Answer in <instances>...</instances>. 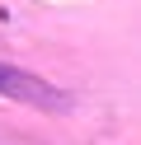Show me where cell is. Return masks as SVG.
<instances>
[{
    "mask_svg": "<svg viewBox=\"0 0 141 145\" xmlns=\"http://www.w3.org/2000/svg\"><path fill=\"white\" fill-rule=\"evenodd\" d=\"M0 94L14 98V103L42 108V112H66V108H71V98H66L56 84L28 75V70H19V66H5V61H0Z\"/></svg>",
    "mask_w": 141,
    "mask_h": 145,
    "instance_id": "obj_1",
    "label": "cell"
}]
</instances>
